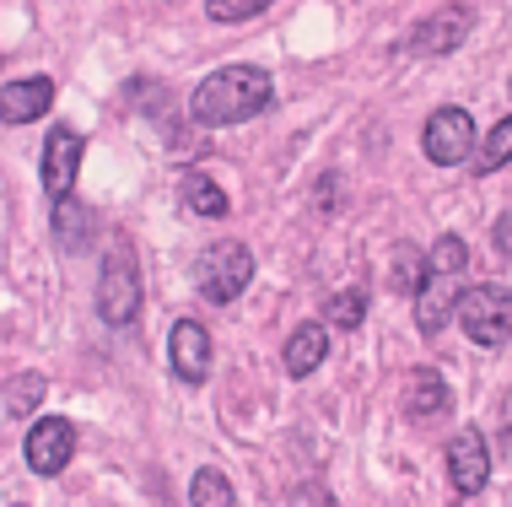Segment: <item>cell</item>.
I'll list each match as a JSON object with an SVG mask.
<instances>
[{
  "label": "cell",
  "instance_id": "6da1fadb",
  "mask_svg": "<svg viewBox=\"0 0 512 507\" xmlns=\"http://www.w3.org/2000/svg\"><path fill=\"white\" fill-rule=\"evenodd\" d=\"M265 108H270V76L259 65H221L216 76H205L195 87V98H189V114L205 130L243 125V119L265 114Z\"/></svg>",
  "mask_w": 512,
  "mask_h": 507
},
{
  "label": "cell",
  "instance_id": "7a4b0ae2",
  "mask_svg": "<svg viewBox=\"0 0 512 507\" xmlns=\"http://www.w3.org/2000/svg\"><path fill=\"white\" fill-rule=\"evenodd\" d=\"M453 313H459L464 335L475 346L491 351V346H507L512 340V292L507 286H464Z\"/></svg>",
  "mask_w": 512,
  "mask_h": 507
},
{
  "label": "cell",
  "instance_id": "3957f363",
  "mask_svg": "<svg viewBox=\"0 0 512 507\" xmlns=\"http://www.w3.org/2000/svg\"><path fill=\"white\" fill-rule=\"evenodd\" d=\"M141 313V270H135L130 249H108L103 270H98V319L124 330Z\"/></svg>",
  "mask_w": 512,
  "mask_h": 507
},
{
  "label": "cell",
  "instance_id": "277c9868",
  "mask_svg": "<svg viewBox=\"0 0 512 507\" xmlns=\"http://www.w3.org/2000/svg\"><path fill=\"white\" fill-rule=\"evenodd\" d=\"M248 281H254V254L243 249V243H216V249L200 254V292L205 303H232V297L248 292Z\"/></svg>",
  "mask_w": 512,
  "mask_h": 507
},
{
  "label": "cell",
  "instance_id": "5b68a950",
  "mask_svg": "<svg viewBox=\"0 0 512 507\" xmlns=\"http://www.w3.org/2000/svg\"><path fill=\"white\" fill-rule=\"evenodd\" d=\"M426 157L437 162V168H459V162L475 152V119H469V108H437L432 119H426Z\"/></svg>",
  "mask_w": 512,
  "mask_h": 507
},
{
  "label": "cell",
  "instance_id": "8992f818",
  "mask_svg": "<svg viewBox=\"0 0 512 507\" xmlns=\"http://www.w3.org/2000/svg\"><path fill=\"white\" fill-rule=\"evenodd\" d=\"M469 27H475V11H469L464 0H448V6H437L426 22H415L410 54H453V49H464Z\"/></svg>",
  "mask_w": 512,
  "mask_h": 507
},
{
  "label": "cell",
  "instance_id": "52a82bcc",
  "mask_svg": "<svg viewBox=\"0 0 512 507\" xmlns=\"http://www.w3.org/2000/svg\"><path fill=\"white\" fill-rule=\"evenodd\" d=\"M22 454H27V464H33L38 475H60L65 464H71V454H76V427H71L65 416L33 421V427H27Z\"/></svg>",
  "mask_w": 512,
  "mask_h": 507
},
{
  "label": "cell",
  "instance_id": "ba28073f",
  "mask_svg": "<svg viewBox=\"0 0 512 507\" xmlns=\"http://www.w3.org/2000/svg\"><path fill=\"white\" fill-rule=\"evenodd\" d=\"M448 481H453L459 497L486 491V481H491V443L480 432H459L448 443Z\"/></svg>",
  "mask_w": 512,
  "mask_h": 507
},
{
  "label": "cell",
  "instance_id": "9c48e42d",
  "mask_svg": "<svg viewBox=\"0 0 512 507\" xmlns=\"http://www.w3.org/2000/svg\"><path fill=\"white\" fill-rule=\"evenodd\" d=\"M168 362L184 383H205L211 378V330L200 319H178L168 335Z\"/></svg>",
  "mask_w": 512,
  "mask_h": 507
},
{
  "label": "cell",
  "instance_id": "30bf717a",
  "mask_svg": "<svg viewBox=\"0 0 512 507\" xmlns=\"http://www.w3.org/2000/svg\"><path fill=\"white\" fill-rule=\"evenodd\" d=\"M76 168H81V135H76L71 125H54V130H49V141H44V162H38V173H44L49 200L71 195Z\"/></svg>",
  "mask_w": 512,
  "mask_h": 507
},
{
  "label": "cell",
  "instance_id": "8fae6325",
  "mask_svg": "<svg viewBox=\"0 0 512 507\" xmlns=\"http://www.w3.org/2000/svg\"><path fill=\"white\" fill-rule=\"evenodd\" d=\"M54 108V81L49 76H27L0 87V125H27V119H44Z\"/></svg>",
  "mask_w": 512,
  "mask_h": 507
},
{
  "label": "cell",
  "instance_id": "7c38bea8",
  "mask_svg": "<svg viewBox=\"0 0 512 507\" xmlns=\"http://www.w3.org/2000/svg\"><path fill=\"white\" fill-rule=\"evenodd\" d=\"M459 276H442V270H426L421 292H415V330L421 335H437L442 324L453 319V303H459Z\"/></svg>",
  "mask_w": 512,
  "mask_h": 507
},
{
  "label": "cell",
  "instance_id": "4fadbf2b",
  "mask_svg": "<svg viewBox=\"0 0 512 507\" xmlns=\"http://www.w3.org/2000/svg\"><path fill=\"white\" fill-rule=\"evenodd\" d=\"M448 405H453V394H448V383H442V373H432V367H415V373L405 378V410H410V421H442L448 416Z\"/></svg>",
  "mask_w": 512,
  "mask_h": 507
},
{
  "label": "cell",
  "instance_id": "5bb4252c",
  "mask_svg": "<svg viewBox=\"0 0 512 507\" xmlns=\"http://www.w3.org/2000/svg\"><path fill=\"white\" fill-rule=\"evenodd\" d=\"M324 351H329V330H324V324H302V330L286 335V373H292V378L318 373Z\"/></svg>",
  "mask_w": 512,
  "mask_h": 507
},
{
  "label": "cell",
  "instance_id": "9a60e30c",
  "mask_svg": "<svg viewBox=\"0 0 512 507\" xmlns=\"http://www.w3.org/2000/svg\"><path fill=\"white\" fill-rule=\"evenodd\" d=\"M54 238H60L65 249H81V243L92 238V211H87V205L71 200V195L54 200Z\"/></svg>",
  "mask_w": 512,
  "mask_h": 507
},
{
  "label": "cell",
  "instance_id": "2e32d148",
  "mask_svg": "<svg viewBox=\"0 0 512 507\" xmlns=\"http://www.w3.org/2000/svg\"><path fill=\"white\" fill-rule=\"evenodd\" d=\"M184 205L195 216H205V222H221V216H227V195H221V184L205 173H184Z\"/></svg>",
  "mask_w": 512,
  "mask_h": 507
},
{
  "label": "cell",
  "instance_id": "e0dca14e",
  "mask_svg": "<svg viewBox=\"0 0 512 507\" xmlns=\"http://www.w3.org/2000/svg\"><path fill=\"white\" fill-rule=\"evenodd\" d=\"M44 394H49L44 373H17L6 383V410H11V416H33V410L44 405Z\"/></svg>",
  "mask_w": 512,
  "mask_h": 507
},
{
  "label": "cell",
  "instance_id": "ac0fdd59",
  "mask_svg": "<svg viewBox=\"0 0 512 507\" xmlns=\"http://www.w3.org/2000/svg\"><path fill=\"white\" fill-rule=\"evenodd\" d=\"M421 281H426V254L410 249V243H399V249H394V270H389V286H394V292H421Z\"/></svg>",
  "mask_w": 512,
  "mask_h": 507
},
{
  "label": "cell",
  "instance_id": "d6986e66",
  "mask_svg": "<svg viewBox=\"0 0 512 507\" xmlns=\"http://www.w3.org/2000/svg\"><path fill=\"white\" fill-rule=\"evenodd\" d=\"M324 319L335 324V330H356V324L367 319V292L362 286H351V292H335L324 303Z\"/></svg>",
  "mask_w": 512,
  "mask_h": 507
},
{
  "label": "cell",
  "instance_id": "ffe728a7",
  "mask_svg": "<svg viewBox=\"0 0 512 507\" xmlns=\"http://www.w3.org/2000/svg\"><path fill=\"white\" fill-rule=\"evenodd\" d=\"M189 502H195V507H232V502H238V491H232V481L221 470H200L195 486H189Z\"/></svg>",
  "mask_w": 512,
  "mask_h": 507
},
{
  "label": "cell",
  "instance_id": "44dd1931",
  "mask_svg": "<svg viewBox=\"0 0 512 507\" xmlns=\"http://www.w3.org/2000/svg\"><path fill=\"white\" fill-rule=\"evenodd\" d=\"M512 162V119H502L486 141H480V157H475V173H496Z\"/></svg>",
  "mask_w": 512,
  "mask_h": 507
},
{
  "label": "cell",
  "instance_id": "7402d4cb",
  "mask_svg": "<svg viewBox=\"0 0 512 507\" xmlns=\"http://www.w3.org/2000/svg\"><path fill=\"white\" fill-rule=\"evenodd\" d=\"M469 265V249H464V238H437L432 243V254H426V270H442V276H459V270Z\"/></svg>",
  "mask_w": 512,
  "mask_h": 507
},
{
  "label": "cell",
  "instance_id": "603a6c76",
  "mask_svg": "<svg viewBox=\"0 0 512 507\" xmlns=\"http://www.w3.org/2000/svg\"><path fill=\"white\" fill-rule=\"evenodd\" d=\"M265 6H270V0H211L205 11H211L216 22H248V17H259Z\"/></svg>",
  "mask_w": 512,
  "mask_h": 507
},
{
  "label": "cell",
  "instance_id": "cb8c5ba5",
  "mask_svg": "<svg viewBox=\"0 0 512 507\" xmlns=\"http://www.w3.org/2000/svg\"><path fill=\"white\" fill-rule=\"evenodd\" d=\"M491 243H496V254H507V259H512V211H507V216H496Z\"/></svg>",
  "mask_w": 512,
  "mask_h": 507
}]
</instances>
